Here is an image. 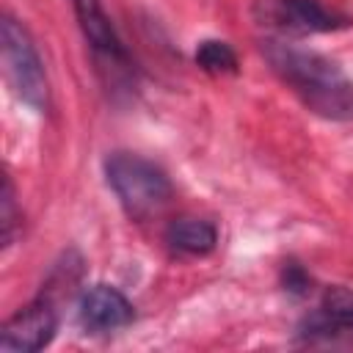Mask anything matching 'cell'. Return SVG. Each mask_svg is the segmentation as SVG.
Wrapping results in <instances>:
<instances>
[{"label": "cell", "instance_id": "cell-1", "mask_svg": "<svg viewBox=\"0 0 353 353\" xmlns=\"http://www.w3.org/2000/svg\"><path fill=\"white\" fill-rule=\"evenodd\" d=\"M262 52L309 110L331 121L353 119V83L331 58L287 41H265Z\"/></svg>", "mask_w": 353, "mask_h": 353}, {"label": "cell", "instance_id": "cell-2", "mask_svg": "<svg viewBox=\"0 0 353 353\" xmlns=\"http://www.w3.org/2000/svg\"><path fill=\"white\" fill-rule=\"evenodd\" d=\"M105 176L127 215L135 221L160 212L174 193L171 179L160 165L130 152H113L105 160Z\"/></svg>", "mask_w": 353, "mask_h": 353}, {"label": "cell", "instance_id": "cell-3", "mask_svg": "<svg viewBox=\"0 0 353 353\" xmlns=\"http://www.w3.org/2000/svg\"><path fill=\"white\" fill-rule=\"evenodd\" d=\"M0 41H3V61L8 80L22 102H28L33 110L44 113L50 108V83L44 74V63L39 58V50L25 30L22 22L14 17H3L0 22Z\"/></svg>", "mask_w": 353, "mask_h": 353}, {"label": "cell", "instance_id": "cell-4", "mask_svg": "<svg viewBox=\"0 0 353 353\" xmlns=\"http://www.w3.org/2000/svg\"><path fill=\"white\" fill-rule=\"evenodd\" d=\"M298 336L303 342L353 345V292L342 284L328 287L320 306L301 320Z\"/></svg>", "mask_w": 353, "mask_h": 353}, {"label": "cell", "instance_id": "cell-5", "mask_svg": "<svg viewBox=\"0 0 353 353\" xmlns=\"http://www.w3.org/2000/svg\"><path fill=\"white\" fill-rule=\"evenodd\" d=\"M58 331V314L50 301H33L6 320L0 331L3 353H36L52 342Z\"/></svg>", "mask_w": 353, "mask_h": 353}, {"label": "cell", "instance_id": "cell-6", "mask_svg": "<svg viewBox=\"0 0 353 353\" xmlns=\"http://www.w3.org/2000/svg\"><path fill=\"white\" fill-rule=\"evenodd\" d=\"M83 328L102 334V331H116L132 320V303L110 284H94L80 295L77 306Z\"/></svg>", "mask_w": 353, "mask_h": 353}, {"label": "cell", "instance_id": "cell-7", "mask_svg": "<svg viewBox=\"0 0 353 353\" xmlns=\"http://www.w3.org/2000/svg\"><path fill=\"white\" fill-rule=\"evenodd\" d=\"M268 14L287 33H325L345 25V19L331 14L320 0H270Z\"/></svg>", "mask_w": 353, "mask_h": 353}, {"label": "cell", "instance_id": "cell-8", "mask_svg": "<svg viewBox=\"0 0 353 353\" xmlns=\"http://www.w3.org/2000/svg\"><path fill=\"white\" fill-rule=\"evenodd\" d=\"M72 6H74L80 30H83V36L88 39V44H91L99 55L124 63V61H127L124 44H121V39L116 36L110 19L105 17L102 3H99V0H72Z\"/></svg>", "mask_w": 353, "mask_h": 353}, {"label": "cell", "instance_id": "cell-9", "mask_svg": "<svg viewBox=\"0 0 353 353\" xmlns=\"http://www.w3.org/2000/svg\"><path fill=\"white\" fill-rule=\"evenodd\" d=\"M165 243L171 245V251L201 256V254H210L215 248L218 232H215V226L210 221H201V218H176L165 229Z\"/></svg>", "mask_w": 353, "mask_h": 353}, {"label": "cell", "instance_id": "cell-10", "mask_svg": "<svg viewBox=\"0 0 353 353\" xmlns=\"http://www.w3.org/2000/svg\"><path fill=\"white\" fill-rule=\"evenodd\" d=\"M196 63L207 74H234L237 72V55L226 41L207 39L196 50Z\"/></svg>", "mask_w": 353, "mask_h": 353}, {"label": "cell", "instance_id": "cell-11", "mask_svg": "<svg viewBox=\"0 0 353 353\" xmlns=\"http://www.w3.org/2000/svg\"><path fill=\"white\" fill-rule=\"evenodd\" d=\"M17 204H14V185L11 176L3 179V196H0V234H3V248H8L14 243L17 234Z\"/></svg>", "mask_w": 353, "mask_h": 353}, {"label": "cell", "instance_id": "cell-12", "mask_svg": "<svg viewBox=\"0 0 353 353\" xmlns=\"http://www.w3.org/2000/svg\"><path fill=\"white\" fill-rule=\"evenodd\" d=\"M281 284L292 295H306L309 287H312V279H309V273L298 262H284V268H281Z\"/></svg>", "mask_w": 353, "mask_h": 353}]
</instances>
